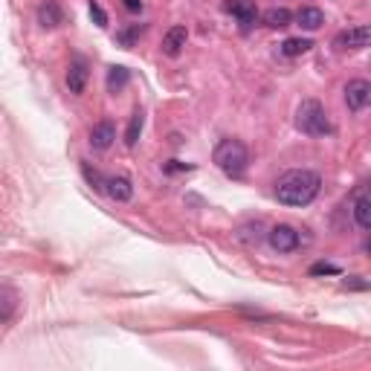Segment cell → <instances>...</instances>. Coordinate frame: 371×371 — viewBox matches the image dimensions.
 <instances>
[{
	"instance_id": "obj_15",
	"label": "cell",
	"mask_w": 371,
	"mask_h": 371,
	"mask_svg": "<svg viewBox=\"0 0 371 371\" xmlns=\"http://www.w3.org/2000/svg\"><path fill=\"white\" fill-rule=\"evenodd\" d=\"M290 21H293V12L284 6H273L264 12V23L270 30H284V26H290Z\"/></svg>"
},
{
	"instance_id": "obj_3",
	"label": "cell",
	"mask_w": 371,
	"mask_h": 371,
	"mask_svg": "<svg viewBox=\"0 0 371 371\" xmlns=\"http://www.w3.org/2000/svg\"><path fill=\"white\" fill-rule=\"evenodd\" d=\"M212 160L226 177H241L246 171V166H250V151H246V145L241 140H221L215 145Z\"/></svg>"
},
{
	"instance_id": "obj_6",
	"label": "cell",
	"mask_w": 371,
	"mask_h": 371,
	"mask_svg": "<svg viewBox=\"0 0 371 371\" xmlns=\"http://www.w3.org/2000/svg\"><path fill=\"white\" fill-rule=\"evenodd\" d=\"M267 241H270V246H273L276 253H293L301 238H299V232H296L293 226L279 224V226H273V229L267 232Z\"/></svg>"
},
{
	"instance_id": "obj_7",
	"label": "cell",
	"mask_w": 371,
	"mask_h": 371,
	"mask_svg": "<svg viewBox=\"0 0 371 371\" xmlns=\"http://www.w3.org/2000/svg\"><path fill=\"white\" fill-rule=\"evenodd\" d=\"M368 38H371V30H368L365 23H360V26H351V30L339 32L334 38V47L337 50H365L368 47Z\"/></svg>"
},
{
	"instance_id": "obj_20",
	"label": "cell",
	"mask_w": 371,
	"mask_h": 371,
	"mask_svg": "<svg viewBox=\"0 0 371 371\" xmlns=\"http://www.w3.org/2000/svg\"><path fill=\"white\" fill-rule=\"evenodd\" d=\"M90 18L96 21V26H107V15H105V9L96 3V0H90Z\"/></svg>"
},
{
	"instance_id": "obj_1",
	"label": "cell",
	"mask_w": 371,
	"mask_h": 371,
	"mask_svg": "<svg viewBox=\"0 0 371 371\" xmlns=\"http://www.w3.org/2000/svg\"><path fill=\"white\" fill-rule=\"evenodd\" d=\"M319 189H322L319 171L293 169V171H284L276 180V198L284 206H308V203L316 200Z\"/></svg>"
},
{
	"instance_id": "obj_21",
	"label": "cell",
	"mask_w": 371,
	"mask_h": 371,
	"mask_svg": "<svg viewBox=\"0 0 371 371\" xmlns=\"http://www.w3.org/2000/svg\"><path fill=\"white\" fill-rule=\"evenodd\" d=\"M142 30H145V26H142V23H136V26H131V30H128V32H122V35H119V44H125V47H131V41H134L136 35H142Z\"/></svg>"
},
{
	"instance_id": "obj_9",
	"label": "cell",
	"mask_w": 371,
	"mask_h": 371,
	"mask_svg": "<svg viewBox=\"0 0 371 371\" xmlns=\"http://www.w3.org/2000/svg\"><path fill=\"white\" fill-rule=\"evenodd\" d=\"M114 140H116V125L111 119H102V122H96V125L90 128V145L96 151H107L114 145Z\"/></svg>"
},
{
	"instance_id": "obj_12",
	"label": "cell",
	"mask_w": 371,
	"mask_h": 371,
	"mask_svg": "<svg viewBox=\"0 0 371 371\" xmlns=\"http://www.w3.org/2000/svg\"><path fill=\"white\" fill-rule=\"evenodd\" d=\"M226 12H232V15L238 18V23L244 26V30H250V26L258 21V9H255L253 0H229Z\"/></svg>"
},
{
	"instance_id": "obj_19",
	"label": "cell",
	"mask_w": 371,
	"mask_h": 371,
	"mask_svg": "<svg viewBox=\"0 0 371 371\" xmlns=\"http://www.w3.org/2000/svg\"><path fill=\"white\" fill-rule=\"evenodd\" d=\"M310 276H339V267L328 264V261H319V264L310 267Z\"/></svg>"
},
{
	"instance_id": "obj_16",
	"label": "cell",
	"mask_w": 371,
	"mask_h": 371,
	"mask_svg": "<svg viewBox=\"0 0 371 371\" xmlns=\"http://www.w3.org/2000/svg\"><path fill=\"white\" fill-rule=\"evenodd\" d=\"M128 81H131V70H128V67L116 64V67H111V70H107V90H111L114 96L125 90Z\"/></svg>"
},
{
	"instance_id": "obj_4",
	"label": "cell",
	"mask_w": 371,
	"mask_h": 371,
	"mask_svg": "<svg viewBox=\"0 0 371 371\" xmlns=\"http://www.w3.org/2000/svg\"><path fill=\"white\" fill-rule=\"evenodd\" d=\"M351 218L360 232L371 229V198H368V186L363 183L360 189L354 191V200H351Z\"/></svg>"
},
{
	"instance_id": "obj_13",
	"label": "cell",
	"mask_w": 371,
	"mask_h": 371,
	"mask_svg": "<svg viewBox=\"0 0 371 371\" xmlns=\"http://www.w3.org/2000/svg\"><path fill=\"white\" fill-rule=\"evenodd\" d=\"M186 41H189V30H186V26H171V30L162 35V52H166L169 59L180 56V50L186 47Z\"/></svg>"
},
{
	"instance_id": "obj_14",
	"label": "cell",
	"mask_w": 371,
	"mask_h": 371,
	"mask_svg": "<svg viewBox=\"0 0 371 371\" xmlns=\"http://www.w3.org/2000/svg\"><path fill=\"white\" fill-rule=\"evenodd\" d=\"M296 23H299L305 32H316V30H319V26L325 23V12H322L319 6H301V9L296 12Z\"/></svg>"
},
{
	"instance_id": "obj_8",
	"label": "cell",
	"mask_w": 371,
	"mask_h": 371,
	"mask_svg": "<svg viewBox=\"0 0 371 371\" xmlns=\"http://www.w3.org/2000/svg\"><path fill=\"white\" fill-rule=\"evenodd\" d=\"M102 191L111 200H116V203H128L134 198V183L128 180V177H122V174L105 177V180H102Z\"/></svg>"
},
{
	"instance_id": "obj_10",
	"label": "cell",
	"mask_w": 371,
	"mask_h": 371,
	"mask_svg": "<svg viewBox=\"0 0 371 371\" xmlns=\"http://www.w3.org/2000/svg\"><path fill=\"white\" fill-rule=\"evenodd\" d=\"M35 18L41 23V30H56V26L64 23V12H61V6L56 3V0H44V3L38 6Z\"/></svg>"
},
{
	"instance_id": "obj_17",
	"label": "cell",
	"mask_w": 371,
	"mask_h": 371,
	"mask_svg": "<svg viewBox=\"0 0 371 371\" xmlns=\"http://www.w3.org/2000/svg\"><path fill=\"white\" fill-rule=\"evenodd\" d=\"M310 47H313V44H310L308 38H287V41H282V56H287V59L305 56Z\"/></svg>"
},
{
	"instance_id": "obj_22",
	"label": "cell",
	"mask_w": 371,
	"mask_h": 371,
	"mask_svg": "<svg viewBox=\"0 0 371 371\" xmlns=\"http://www.w3.org/2000/svg\"><path fill=\"white\" fill-rule=\"evenodd\" d=\"M122 3H125V9L134 12V15L136 12H142V0H122Z\"/></svg>"
},
{
	"instance_id": "obj_5",
	"label": "cell",
	"mask_w": 371,
	"mask_h": 371,
	"mask_svg": "<svg viewBox=\"0 0 371 371\" xmlns=\"http://www.w3.org/2000/svg\"><path fill=\"white\" fill-rule=\"evenodd\" d=\"M371 102V85L365 78H351L348 85H346V105H348V111L354 114H360L365 111Z\"/></svg>"
},
{
	"instance_id": "obj_18",
	"label": "cell",
	"mask_w": 371,
	"mask_h": 371,
	"mask_svg": "<svg viewBox=\"0 0 371 371\" xmlns=\"http://www.w3.org/2000/svg\"><path fill=\"white\" fill-rule=\"evenodd\" d=\"M142 125H145V114H142V111H134L131 125H128V131H125V145H128V148L136 145V140H140V134H142Z\"/></svg>"
},
{
	"instance_id": "obj_11",
	"label": "cell",
	"mask_w": 371,
	"mask_h": 371,
	"mask_svg": "<svg viewBox=\"0 0 371 371\" xmlns=\"http://www.w3.org/2000/svg\"><path fill=\"white\" fill-rule=\"evenodd\" d=\"M87 61L85 59H73L70 64V70H67V87H70L73 96H81L87 87Z\"/></svg>"
},
{
	"instance_id": "obj_2",
	"label": "cell",
	"mask_w": 371,
	"mask_h": 371,
	"mask_svg": "<svg viewBox=\"0 0 371 371\" xmlns=\"http://www.w3.org/2000/svg\"><path fill=\"white\" fill-rule=\"evenodd\" d=\"M296 128L305 134V136H331L334 134V125H331V119H328V111L322 107V102H316V99H305L299 105V111H296Z\"/></svg>"
},
{
	"instance_id": "obj_23",
	"label": "cell",
	"mask_w": 371,
	"mask_h": 371,
	"mask_svg": "<svg viewBox=\"0 0 371 371\" xmlns=\"http://www.w3.org/2000/svg\"><path fill=\"white\" fill-rule=\"evenodd\" d=\"M191 166H180V162H177V160H171V162H166V171L169 174H174V171H189Z\"/></svg>"
}]
</instances>
